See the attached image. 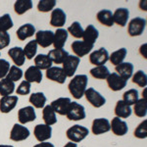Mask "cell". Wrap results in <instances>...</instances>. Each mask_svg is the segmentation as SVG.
Listing matches in <instances>:
<instances>
[{"label":"cell","mask_w":147,"mask_h":147,"mask_svg":"<svg viewBox=\"0 0 147 147\" xmlns=\"http://www.w3.org/2000/svg\"><path fill=\"white\" fill-rule=\"evenodd\" d=\"M87 82H88V79H87V76L85 75L75 76L71 80L68 88L74 98L80 99L84 95V92L87 87Z\"/></svg>","instance_id":"cell-1"},{"label":"cell","mask_w":147,"mask_h":147,"mask_svg":"<svg viewBox=\"0 0 147 147\" xmlns=\"http://www.w3.org/2000/svg\"><path fill=\"white\" fill-rule=\"evenodd\" d=\"M88 134V129L80 125H74L71 127H69L67 131H66V136H67V138L69 140L77 144L82 141L84 138H86Z\"/></svg>","instance_id":"cell-2"},{"label":"cell","mask_w":147,"mask_h":147,"mask_svg":"<svg viewBox=\"0 0 147 147\" xmlns=\"http://www.w3.org/2000/svg\"><path fill=\"white\" fill-rule=\"evenodd\" d=\"M146 28V20L140 17H136L130 20L127 26V34L129 36H139L143 34Z\"/></svg>","instance_id":"cell-3"},{"label":"cell","mask_w":147,"mask_h":147,"mask_svg":"<svg viewBox=\"0 0 147 147\" xmlns=\"http://www.w3.org/2000/svg\"><path fill=\"white\" fill-rule=\"evenodd\" d=\"M66 117L70 121H82L84 120L86 117L85 109L82 105H80L78 102H71L69 106L68 112L66 114Z\"/></svg>","instance_id":"cell-4"},{"label":"cell","mask_w":147,"mask_h":147,"mask_svg":"<svg viewBox=\"0 0 147 147\" xmlns=\"http://www.w3.org/2000/svg\"><path fill=\"white\" fill-rule=\"evenodd\" d=\"M84 96L86 98V100L93 106L94 108H100L103 105H105L106 99L103 95H101V93H99L98 91L95 90L93 87H88L86 88V90L84 92Z\"/></svg>","instance_id":"cell-5"},{"label":"cell","mask_w":147,"mask_h":147,"mask_svg":"<svg viewBox=\"0 0 147 147\" xmlns=\"http://www.w3.org/2000/svg\"><path fill=\"white\" fill-rule=\"evenodd\" d=\"M30 132L27 127L21 124H15L10 131V139L16 142L24 141L28 138Z\"/></svg>","instance_id":"cell-6"},{"label":"cell","mask_w":147,"mask_h":147,"mask_svg":"<svg viewBox=\"0 0 147 147\" xmlns=\"http://www.w3.org/2000/svg\"><path fill=\"white\" fill-rule=\"evenodd\" d=\"M80 58L77 56L69 55L67 58L64 60L62 63L63 65V71L65 73V75L67 76V78H73V76L75 75L76 71H77L78 67L80 65Z\"/></svg>","instance_id":"cell-7"},{"label":"cell","mask_w":147,"mask_h":147,"mask_svg":"<svg viewBox=\"0 0 147 147\" xmlns=\"http://www.w3.org/2000/svg\"><path fill=\"white\" fill-rule=\"evenodd\" d=\"M107 61H109V53L104 47H101V48L93 51L89 55V62L95 67L103 66L104 64L107 63Z\"/></svg>","instance_id":"cell-8"},{"label":"cell","mask_w":147,"mask_h":147,"mask_svg":"<svg viewBox=\"0 0 147 147\" xmlns=\"http://www.w3.org/2000/svg\"><path fill=\"white\" fill-rule=\"evenodd\" d=\"M34 134L37 141L45 142L51 138L52 127L50 125H47L45 124H38L34 127Z\"/></svg>","instance_id":"cell-9"},{"label":"cell","mask_w":147,"mask_h":147,"mask_svg":"<svg viewBox=\"0 0 147 147\" xmlns=\"http://www.w3.org/2000/svg\"><path fill=\"white\" fill-rule=\"evenodd\" d=\"M54 39V32L51 30H38L35 32V41L37 45L41 46L42 48L50 46L53 44Z\"/></svg>","instance_id":"cell-10"},{"label":"cell","mask_w":147,"mask_h":147,"mask_svg":"<svg viewBox=\"0 0 147 147\" xmlns=\"http://www.w3.org/2000/svg\"><path fill=\"white\" fill-rule=\"evenodd\" d=\"M91 131L95 136H100L110 131V122L106 118L94 119L91 125Z\"/></svg>","instance_id":"cell-11"},{"label":"cell","mask_w":147,"mask_h":147,"mask_svg":"<svg viewBox=\"0 0 147 147\" xmlns=\"http://www.w3.org/2000/svg\"><path fill=\"white\" fill-rule=\"evenodd\" d=\"M107 80V84L109 88L112 91H120L122 90L124 87L127 85V80H124L123 78H121L118 74L112 73L108 76V78L106 79Z\"/></svg>","instance_id":"cell-12"},{"label":"cell","mask_w":147,"mask_h":147,"mask_svg":"<svg viewBox=\"0 0 147 147\" xmlns=\"http://www.w3.org/2000/svg\"><path fill=\"white\" fill-rule=\"evenodd\" d=\"M35 119H36V114L32 106H27V107L21 108L18 111V120L21 125H26L28 123L34 122Z\"/></svg>","instance_id":"cell-13"},{"label":"cell","mask_w":147,"mask_h":147,"mask_svg":"<svg viewBox=\"0 0 147 147\" xmlns=\"http://www.w3.org/2000/svg\"><path fill=\"white\" fill-rule=\"evenodd\" d=\"M110 130H112V132L115 136H124L129 131V127L125 121L118 117H115L113 118L110 123Z\"/></svg>","instance_id":"cell-14"},{"label":"cell","mask_w":147,"mask_h":147,"mask_svg":"<svg viewBox=\"0 0 147 147\" xmlns=\"http://www.w3.org/2000/svg\"><path fill=\"white\" fill-rule=\"evenodd\" d=\"M71 48H72L74 53L76 54V56L79 57V58H82V57L85 56L92 50L93 45L86 43V42L82 41V40H76L71 44Z\"/></svg>","instance_id":"cell-15"},{"label":"cell","mask_w":147,"mask_h":147,"mask_svg":"<svg viewBox=\"0 0 147 147\" xmlns=\"http://www.w3.org/2000/svg\"><path fill=\"white\" fill-rule=\"evenodd\" d=\"M71 102L72 101H71V99L69 97H60V98L52 101L50 106L55 113L59 114L61 116H66Z\"/></svg>","instance_id":"cell-16"},{"label":"cell","mask_w":147,"mask_h":147,"mask_svg":"<svg viewBox=\"0 0 147 147\" xmlns=\"http://www.w3.org/2000/svg\"><path fill=\"white\" fill-rule=\"evenodd\" d=\"M19 98L17 95L3 96L0 99V112L3 114L10 113L17 106Z\"/></svg>","instance_id":"cell-17"},{"label":"cell","mask_w":147,"mask_h":147,"mask_svg":"<svg viewBox=\"0 0 147 147\" xmlns=\"http://www.w3.org/2000/svg\"><path fill=\"white\" fill-rule=\"evenodd\" d=\"M46 78L52 82H58L60 84H65L67 80V76L65 75L63 69L60 67H51L46 71Z\"/></svg>","instance_id":"cell-18"},{"label":"cell","mask_w":147,"mask_h":147,"mask_svg":"<svg viewBox=\"0 0 147 147\" xmlns=\"http://www.w3.org/2000/svg\"><path fill=\"white\" fill-rule=\"evenodd\" d=\"M66 21H67V16L62 9L56 8L52 10L50 18V25L52 27L61 28L63 26H65Z\"/></svg>","instance_id":"cell-19"},{"label":"cell","mask_w":147,"mask_h":147,"mask_svg":"<svg viewBox=\"0 0 147 147\" xmlns=\"http://www.w3.org/2000/svg\"><path fill=\"white\" fill-rule=\"evenodd\" d=\"M129 18V11L127 8H118L113 13L114 24H117L120 27H125L127 24Z\"/></svg>","instance_id":"cell-20"},{"label":"cell","mask_w":147,"mask_h":147,"mask_svg":"<svg viewBox=\"0 0 147 147\" xmlns=\"http://www.w3.org/2000/svg\"><path fill=\"white\" fill-rule=\"evenodd\" d=\"M8 55L12 59L15 66H17V67H21V66H23L25 64L26 56L23 48H21V47L16 46L13 47V48H10L8 50Z\"/></svg>","instance_id":"cell-21"},{"label":"cell","mask_w":147,"mask_h":147,"mask_svg":"<svg viewBox=\"0 0 147 147\" xmlns=\"http://www.w3.org/2000/svg\"><path fill=\"white\" fill-rule=\"evenodd\" d=\"M25 80L30 84L32 82L40 84L42 80V72L35 66H30L25 72Z\"/></svg>","instance_id":"cell-22"},{"label":"cell","mask_w":147,"mask_h":147,"mask_svg":"<svg viewBox=\"0 0 147 147\" xmlns=\"http://www.w3.org/2000/svg\"><path fill=\"white\" fill-rule=\"evenodd\" d=\"M114 113H115L116 117L120 118V119H127V118H129L131 115L132 110L129 105L125 103L123 100H119L116 103Z\"/></svg>","instance_id":"cell-23"},{"label":"cell","mask_w":147,"mask_h":147,"mask_svg":"<svg viewBox=\"0 0 147 147\" xmlns=\"http://www.w3.org/2000/svg\"><path fill=\"white\" fill-rule=\"evenodd\" d=\"M115 71H116V74H118L121 78L127 80L132 77L134 65L129 62H123L122 64H120V65L116 66Z\"/></svg>","instance_id":"cell-24"},{"label":"cell","mask_w":147,"mask_h":147,"mask_svg":"<svg viewBox=\"0 0 147 147\" xmlns=\"http://www.w3.org/2000/svg\"><path fill=\"white\" fill-rule=\"evenodd\" d=\"M35 28L34 25L32 24H25V25L21 26L20 28L17 30L16 32V34H17V37L19 40L23 41V40H26L28 37H32V35L35 34Z\"/></svg>","instance_id":"cell-25"},{"label":"cell","mask_w":147,"mask_h":147,"mask_svg":"<svg viewBox=\"0 0 147 147\" xmlns=\"http://www.w3.org/2000/svg\"><path fill=\"white\" fill-rule=\"evenodd\" d=\"M68 32L65 28H57V30L54 32V39L53 45L55 49H63L66 41L68 39Z\"/></svg>","instance_id":"cell-26"},{"label":"cell","mask_w":147,"mask_h":147,"mask_svg":"<svg viewBox=\"0 0 147 147\" xmlns=\"http://www.w3.org/2000/svg\"><path fill=\"white\" fill-rule=\"evenodd\" d=\"M98 37H99L98 30H97L93 25H88L86 27V28L84 30V35H82L84 40H82V41L93 45Z\"/></svg>","instance_id":"cell-27"},{"label":"cell","mask_w":147,"mask_h":147,"mask_svg":"<svg viewBox=\"0 0 147 147\" xmlns=\"http://www.w3.org/2000/svg\"><path fill=\"white\" fill-rule=\"evenodd\" d=\"M96 19L101 25L106 26V27L110 28L114 25L113 13L110 10H107V9H103V10L99 11L96 14Z\"/></svg>","instance_id":"cell-28"},{"label":"cell","mask_w":147,"mask_h":147,"mask_svg":"<svg viewBox=\"0 0 147 147\" xmlns=\"http://www.w3.org/2000/svg\"><path fill=\"white\" fill-rule=\"evenodd\" d=\"M48 57L51 59L52 63L55 64H62L67 57L70 55L68 51L65 49H52L48 52Z\"/></svg>","instance_id":"cell-29"},{"label":"cell","mask_w":147,"mask_h":147,"mask_svg":"<svg viewBox=\"0 0 147 147\" xmlns=\"http://www.w3.org/2000/svg\"><path fill=\"white\" fill-rule=\"evenodd\" d=\"M46 100V96L44 95L43 92H34L30 96V99H28L32 107L36 109L43 108L45 106Z\"/></svg>","instance_id":"cell-30"},{"label":"cell","mask_w":147,"mask_h":147,"mask_svg":"<svg viewBox=\"0 0 147 147\" xmlns=\"http://www.w3.org/2000/svg\"><path fill=\"white\" fill-rule=\"evenodd\" d=\"M42 119H43L44 123L47 125H53L57 123V117L56 113L52 109L50 105H46L43 107V111H42Z\"/></svg>","instance_id":"cell-31"},{"label":"cell","mask_w":147,"mask_h":147,"mask_svg":"<svg viewBox=\"0 0 147 147\" xmlns=\"http://www.w3.org/2000/svg\"><path fill=\"white\" fill-rule=\"evenodd\" d=\"M34 64L35 67L41 70H48L52 67V61L46 54H38L34 57Z\"/></svg>","instance_id":"cell-32"},{"label":"cell","mask_w":147,"mask_h":147,"mask_svg":"<svg viewBox=\"0 0 147 147\" xmlns=\"http://www.w3.org/2000/svg\"><path fill=\"white\" fill-rule=\"evenodd\" d=\"M15 82L7 80L6 78L2 79L0 80V95H2V97L11 95L15 91Z\"/></svg>","instance_id":"cell-33"},{"label":"cell","mask_w":147,"mask_h":147,"mask_svg":"<svg viewBox=\"0 0 147 147\" xmlns=\"http://www.w3.org/2000/svg\"><path fill=\"white\" fill-rule=\"evenodd\" d=\"M127 54V48H120L119 50L114 51L111 55H109V61L115 66H118L120 64H122L124 62L125 56Z\"/></svg>","instance_id":"cell-34"},{"label":"cell","mask_w":147,"mask_h":147,"mask_svg":"<svg viewBox=\"0 0 147 147\" xmlns=\"http://www.w3.org/2000/svg\"><path fill=\"white\" fill-rule=\"evenodd\" d=\"M134 113L136 117L144 118L147 115V103L145 97H142L141 99H138L136 104L134 105Z\"/></svg>","instance_id":"cell-35"},{"label":"cell","mask_w":147,"mask_h":147,"mask_svg":"<svg viewBox=\"0 0 147 147\" xmlns=\"http://www.w3.org/2000/svg\"><path fill=\"white\" fill-rule=\"evenodd\" d=\"M32 8V2L30 0H17L14 4V10L18 15H23Z\"/></svg>","instance_id":"cell-36"},{"label":"cell","mask_w":147,"mask_h":147,"mask_svg":"<svg viewBox=\"0 0 147 147\" xmlns=\"http://www.w3.org/2000/svg\"><path fill=\"white\" fill-rule=\"evenodd\" d=\"M89 73H90L91 77H93L96 80H106L108 78V76L110 75L109 69L105 65L97 66V67L91 69Z\"/></svg>","instance_id":"cell-37"},{"label":"cell","mask_w":147,"mask_h":147,"mask_svg":"<svg viewBox=\"0 0 147 147\" xmlns=\"http://www.w3.org/2000/svg\"><path fill=\"white\" fill-rule=\"evenodd\" d=\"M137 100H138V91L136 88L129 89L123 94V101L129 106L134 105Z\"/></svg>","instance_id":"cell-38"},{"label":"cell","mask_w":147,"mask_h":147,"mask_svg":"<svg viewBox=\"0 0 147 147\" xmlns=\"http://www.w3.org/2000/svg\"><path fill=\"white\" fill-rule=\"evenodd\" d=\"M24 53H25L26 58L28 60H32L34 57L36 55L37 52V43L35 40H30V42H28L26 44V46L24 47Z\"/></svg>","instance_id":"cell-39"},{"label":"cell","mask_w":147,"mask_h":147,"mask_svg":"<svg viewBox=\"0 0 147 147\" xmlns=\"http://www.w3.org/2000/svg\"><path fill=\"white\" fill-rule=\"evenodd\" d=\"M84 28H82V25L79 22H74L72 25L67 28L68 34H71L72 36L75 38H82L84 35Z\"/></svg>","instance_id":"cell-40"},{"label":"cell","mask_w":147,"mask_h":147,"mask_svg":"<svg viewBox=\"0 0 147 147\" xmlns=\"http://www.w3.org/2000/svg\"><path fill=\"white\" fill-rule=\"evenodd\" d=\"M22 77H23V71L19 67H17V66L14 65L10 67V70H9V72L6 76V79L15 82L20 80L22 79Z\"/></svg>","instance_id":"cell-41"},{"label":"cell","mask_w":147,"mask_h":147,"mask_svg":"<svg viewBox=\"0 0 147 147\" xmlns=\"http://www.w3.org/2000/svg\"><path fill=\"white\" fill-rule=\"evenodd\" d=\"M132 82L139 87H145L147 85V76L143 71L139 70L132 76Z\"/></svg>","instance_id":"cell-42"},{"label":"cell","mask_w":147,"mask_h":147,"mask_svg":"<svg viewBox=\"0 0 147 147\" xmlns=\"http://www.w3.org/2000/svg\"><path fill=\"white\" fill-rule=\"evenodd\" d=\"M56 6L55 0H40L37 4V10L42 13H47L54 9Z\"/></svg>","instance_id":"cell-43"},{"label":"cell","mask_w":147,"mask_h":147,"mask_svg":"<svg viewBox=\"0 0 147 147\" xmlns=\"http://www.w3.org/2000/svg\"><path fill=\"white\" fill-rule=\"evenodd\" d=\"M134 137L138 139H145L147 137V120H144L136 127L134 131Z\"/></svg>","instance_id":"cell-44"},{"label":"cell","mask_w":147,"mask_h":147,"mask_svg":"<svg viewBox=\"0 0 147 147\" xmlns=\"http://www.w3.org/2000/svg\"><path fill=\"white\" fill-rule=\"evenodd\" d=\"M14 24L12 18L9 14H4L0 17V30L1 32H8L10 28H13Z\"/></svg>","instance_id":"cell-45"},{"label":"cell","mask_w":147,"mask_h":147,"mask_svg":"<svg viewBox=\"0 0 147 147\" xmlns=\"http://www.w3.org/2000/svg\"><path fill=\"white\" fill-rule=\"evenodd\" d=\"M30 92V84L27 80H23L16 89L17 95H28Z\"/></svg>","instance_id":"cell-46"},{"label":"cell","mask_w":147,"mask_h":147,"mask_svg":"<svg viewBox=\"0 0 147 147\" xmlns=\"http://www.w3.org/2000/svg\"><path fill=\"white\" fill-rule=\"evenodd\" d=\"M10 70V63L5 59H0V80L5 79Z\"/></svg>","instance_id":"cell-47"},{"label":"cell","mask_w":147,"mask_h":147,"mask_svg":"<svg viewBox=\"0 0 147 147\" xmlns=\"http://www.w3.org/2000/svg\"><path fill=\"white\" fill-rule=\"evenodd\" d=\"M10 41H11L10 34L7 32H1L0 30V50L6 48L10 44Z\"/></svg>","instance_id":"cell-48"},{"label":"cell","mask_w":147,"mask_h":147,"mask_svg":"<svg viewBox=\"0 0 147 147\" xmlns=\"http://www.w3.org/2000/svg\"><path fill=\"white\" fill-rule=\"evenodd\" d=\"M146 50H147V44L144 43L142 44L140 46V48H139V52H140V54L142 55V57H144V58H147V53H146Z\"/></svg>","instance_id":"cell-49"},{"label":"cell","mask_w":147,"mask_h":147,"mask_svg":"<svg viewBox=\"0 0 147 147\" xmlns=\"http://www.w3.org/2000/svg\"><path fill=\"white\" fill-rule=\"evenodd\" d=\"M34 147H55L51 142H40L38 144H35Z\"/></svg>","instance_id":"cell-50"},{"label":"cell","mask_w":147,"mask_h":147,"mask_svg":"<svg viewBox=\"0 0 147 147\" xmlns=\"http://www.w3.org/2000/svg\"><path fill=\"white\" fill-rule=\"evenodd\" d=\"M63 147H78V144L74 143V142H68V143H66Z\"/></svg>","instance_id":"cell-51"},{"label":"cell","mask_w":147,"mask_h":147,"mask_svg":"<svg viewBox=\"0 0 147 147\" xmlns=\"http://www.w3.org/2000/svg\"><path fill=\"white\" fill-rule=\"evenodd\" d=\"M0 147H14L13 145H8V144H1Z\"/></svg>","instance_id":"cell-52"},{"label":"cell","mask_w":147,"mask_h":147,"mask_svg":"<svg viewBox=\"0 0 147 147\" xmlns=\"http://www.w3.org/2000/svg\"><path fill=\"white\" fill-rule=\"evenodd\" d=\"M0 56H1V54H0Z\"/></svg>","instance_id":"cell-53"}]
</instances>
